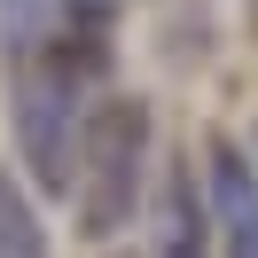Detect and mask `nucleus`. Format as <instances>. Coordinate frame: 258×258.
I'll list each match as a JSON object with an SVG mask.
<instances>
[{
    "label": "nucleus",
    "instance_id": "f257e3e1",
    "mask_svg": "<svg viewBox=\"0 0 258 258\" xmlns=\"http://www.w3.org/2000/svg\"><path fill=\"white\" fill-rule=\"evenodd\" d=\"M141 157H149V102H102L79 125V219L94 242H110L117 227H133L141 204Z\"/></svg>",
    "mask_w": 258,
    "mask_h": 258
},
{
    "label": "nucleus",
    "instance_id": "f03ea898",
    "mask_svg": "<svg viewBox=\"0 0 258 258\" xmlns=\"http://www.w3.org/2000/svg\"><path fill=\"white\" fill-rule=\"evenodd\" d=\"M94 16H102V0H0V47L32 55L63 32H86Z\"/></svg>",
    "mask_w": 258,
    "mask_h": 258
},
{
    "label": "nucleus",
    "instance_id": "7ed1b4c3",
    "mask_svg": "<svg viewBox=\"0 0 258 258\" xmlns=\"http://www.w3.org/2000/svg\"><path fill=\"white\" fill-rule=\"evenodd\" d=\"M0 258H47V235H39V211L24 204V188L0 172Z\"/></svg>",
    "mask_w": 258,
    "mask_h": 258
},
{
    "label": "nucleus",
    "instance_id": "20e7f679",
    "mask_svg": "<svg viewBox=\"0 0 258 258\" xmlns=\"http://www.w3.org/2000/svg\"><path fill=\"white\" fill-rule=\"evenodd\" d=\"M164 258H204V235H196V180L188 172L164 180Z\"/></svg>",
    "mask_w": 258,
    "mask_h": 258
},
{
    "label": "nucleus",
    "instance_id": "39448f33",
    "mask_svg": "<svg viewBox=\"0 0 258 258\" xmlns=\"http://www.w3.org/2000/svg\"><path fill=\"white\" fill-rule=\"evenodd\" d=\"M227 258H258V211L250 219H227Z\"/></svg>",
    "mask_w": 258,
    "mask_h": 258
}]
</instances>
